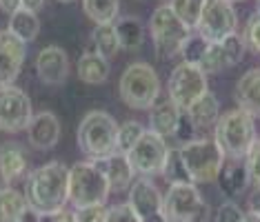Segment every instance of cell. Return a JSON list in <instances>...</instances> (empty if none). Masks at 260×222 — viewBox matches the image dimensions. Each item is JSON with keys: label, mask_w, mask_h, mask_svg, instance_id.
Instances as JSON below:
<instances>
[{"label": "cell", "mask_w": 260, "mask_h": 222, "mask_svg": "<svg viewBox=\"0 0 260 222\" xmlns=\"http://www.w3.org/2000/svg\"><path fill=\"white\" fill-rule=\"evenodd\" d=\"M69 167L60 160H51L47 165L34 169L25 180V200L27 207L40 215H51L69 204Z\"/></svg>", "instance_id": "obj_1"}, {"label": "cell", "mask_w": 260, "mask_h": 222, "mask_svg": "<svg viewBox=\"0 0 260 222\" xmlns=\"http://www.w3.org/2000/svg\"><path fill=\"white\" fill-rule=\"evenodd\" d=\"M214 142L229 160H245L256 142V122L247 111L232 109L220 114L214 125Z\"/></svg>", "instance_id": "obj_2"}, {"label": "cell", "mask_w": 260, "mask_h": 222, "mask_svg": "<svg viewBox=\"0 0 260 222\" xmlns=\"http://www.w3.org/2000/svg\"><path fill=\"white\" fill-rule=\"evenodd\" d=\"M116 136H118V122L114 116L107 111H87L82 116L76 138H78V147L87 160L98 162L116 154Z\"/></svg>", "instance_id": "obj_3"}, {"label": "cell", "mask_w": 260, "mask_h": 222, "mask_svg": "<svg viewBox=\"0 0 260 222\" xmlns=\"http://www.w3.org/2000/svg\"><path fill=\"white\" fill-rule=\"evenodd\" d=\"M118 96L129 109H151L160 98V78L147 62H132L120 76Z\"/></svg>", "instance_id": "obj_4"}, {"label": "cell", "mask_w": 260, "mask_h": 222, "mask_svg": "<svg viewBox=\"0 0 260 222\" xmlns=\"http://www.w3.org/2000/svg\"><path fill=\"white\" fill-rule=\"evenodd\" d=\"M109 184L105 173L96 167V162L82 160L69 167V187H67V198L74 209H85V207H96L105 204L109 198Z\"/></svg>", "instance_id": "obj_5"}, {"label": "cell", "mask_w": 260, "mask_h": 222, "mask_svg": "<svg viewBox=\"0 0 260 222\" xmlns=\"http://www.w3.org/2000/svg\"><path fill=\"white\" fill-rule=\"evenodd\" d=\"M178 151L193 184H207L218 180V173L224 165V156L214 142V138H193L180 144Z\"/></svg>", "instance_id": "obj_6"}, {"label": "cell", "mask_w": 260, "mask_h": 222, "mask_svg": "<svg viewBox=\"0 0 260 222\" xmlns=\"http://www.w3.org/2000/svg\"><path fill=\"white\" fill-rule=\"evenodd\" d=\"M162 215L167 222H207L209 204L203 200L196 184H169L162 196Z\"/></svg>", "instance_id": "obj_7"}, {"label": "cell", "mask_w": 260, "mask_h": 222, "mask_svg": "<svg viewBox=\"0 0 260 222\" xmlns=\"http://www.w3.org/2000/svg\"><path fill=\"white\" fill-rule=\"evenodd\" d=\"M149 31L153 40V49L160 60H171L180 56V47L191 31L178 20L169 5H160L149 18Z\"/></svg>", "instance_id": "obj_8"}, {"label": "cell", "mask_w": 260, "mask_h": 222, "mask_svg": "<svg viewBox=\"0 0 260 222\" xmlns=\"http://www.w3.org/2000/svg\"><path fill=\"white\" fill-rule=\"evenodd\" d=\"M207 91H209L207 73L200 67L187 65V62H180V65L174 67L167 83V93H169V100L180 111H187Z\"/></svg>", "instance_id": "obj_9"}, {"label": "cell", "mask_w": 260, "mask_h": 222, "mask_svg": "<svg viewBox=\"0 0 260 222\" xmlns=\"http://www.w3.org/2000/svg\"><path fill=\"white\" fill-rule=\"evenodd\" d=\"M238 29V16L229 0H205L196 33L207 43H220Z\"/></svg>", "instance_id": "obj_10"}, {"label": "cell", "mask_w": 260, "mask_h": 222, "mask_svg": "<svg viewBox=\"0 0 260 222\" xmlns=\"http://www.w3.org/2000/svg\"><path fill=\"white\" fill-rule=\"evenodd\" d=\"M167 151L169 147L165 142V138L147 129L138 142L134 144V149L127 154V160L134 169V173H138L140 178H151L162 171Z\"/></svg>", "instance_id": "obj_11"}, {"label": "cell", "mask_w": 260, "mask_h": 222, "mask_svg": "<svg viewBox=\"0 0 260 222\" xmlns=\"http://www.w3.org/2000/svg\"><path fill=\"white\" fill-rule=\"evenodd\" d=\"M34 118L31 100L20 87H0V131L20 133L27 131Z\"/></svg>", "instance_id": "obj_12"}, {"label": "cell", "mask_w": 260, "mask_h": 222, "mask_svg": "<svg viewBox=\"0 0 260 222\" xmlns=\"http://www.w3.org/2000/svg\"><path fill=\"white\" fill-rule=\"evenodd\" d=\"M36 76L47 87H60L64 85L69 76V56L64 54L62 47L49 45L38 51L36 56Z\"/></svg>", "instance_id": "obj_13"}, {"label": "cell", "mask_w": 260, "mask_h": 222, "mask_svg": "<svg viewBox=\"0 0 260 222\" xmlns=\"http://www.w3.org/2000/svg\"><path fill=\"white\" fill-rule=\"evenodd\" d=\"M25 43L11 36L9 31H0V87H11L25 65Z\"/></svg>", "instance_id": "obj_14"}, {"label": "cell", "mask_w": 260, "mask_h": 222, "mask_svg": "<svg viewBox=\"0 0 260 222\" xmlns=\"http://www.w3.org/2000/svg\"><path fill=\"white\" fill-rule=\"evenodd\" d=\"M60 120L54 111H40L34 114L31 122L27 127V140L34 149L38 151H49L54 149L60 140Z\"/></svg>", "instance_id": "obj_15"}, {"label": "cell", "mask_w": 260, "mask_h": 222, "mask_svg": "<svg viewBox=\"0 0 260 222\" xmlns=\"http://www.w3.org/2000/svg\"><path fill=\"white\" fill-rule=\"evenodd\" d=\"M129 200L127 204L136 211L140 220L149 218L153 213L162 211V196L158 191V187L153 184L151 178H138L134 180L132 187H129Z\"/></svg>", "instance_id": "obj_16"}, {"label": "cell", "mask_w": 260, "mask_h": 222, "mask_svg": "<svg viewBox=\"0 0 260 222\" xmlns=\"http://www.w3.org/2000/svg\"><path fill=\"white\" fill-rule=\"evenodd\" d=\"M96 167L100 171L105 173V178H107V184H109V191L111 194H120V191H127L129 187L134 182V169L129 165L127 156L125 154H111L109 158H105V160H98Z\"/></svg>", "instance_id": "obj_17"}, {"label": "cell", "mask_w": 260, "mask_h": 222, "mask_svg": "<svg viewBox=\"0 0 260 222\" xmlns=\"http://www.w3.org/2000/svg\"><path fill=\"white\" fill-rule=\"evenodd\" d=\"M238 109L247 111L251 118H260V69H249L238 78L234 89Z\"/></svg>", "instance_id": "obj_18"}, {"label": "cell", "mask_w": 260, "mask_h": 222, "mask_svg": "<svg viewBox=\"0 0 260 222\" xmlns=\"http://www.w3.org/2000/svg\"><path fill=\"white\" fill-rule=\"evenodd\" d=\"M182 111L169 100H158L149 109V131L158 133L160 138H174Z\"/></svg>", "instance_id": "obj_19"}, {"label": "cell", "mask_w": 260, "mask_h": 222, "mask_svg": "<svg viewBox=\"0 0 260 222\" xmlns=\"http://www.w3.org/2000/svg\"><path fill=\"white\" fill-rule=\"evenodd\" d=\"M76 73H78V78L85 85L96 87V85L107 83V78H109V73H111V67H109L107 58L98 56L96 51H85V54L78 58Z\"/></svg>", "instance_id": "obj_20"}, {"label": "cell", "mask_w": 260, "mask_h": 222, "mask_svg": "<svg viewBox=\"0 0 260 222\" xmlns=\"http://www.w3.org/2000/svg\"><path fill=\"white\" fill-rule=\"evenodd\" d=\"M0 169H3L7 182H16L27 173V154L18 142L0 144Z\"/></svg>", "instance_id": "obj_21"}, {"label": "cell", "mask_w": 260, "mask_h": 222, "mask_svg": "<svg viewBox=\"0 0 260 222\" xmlns=\"http://www.w3.org/2000/svg\"><path fill=\"white\" fill-rule=\"evenodd\" d=\"M185 114L189 116V120L193 122L196 129H207V127H214L216 120L220 118V102H218V98L214 93L207 91L185 111Z\"/></svg>", "instance_id": "obj_22"}, {"label": "cell", "mask_w": 260, "mask_h": 222, "mask_svg": "<svg viewBox=\"0 0 260 222\" xmlns=\"http://www.w3.org/2000/svg\"><path fill=\"white\" fill-rule=\"evenodd\" d=\"M114 31L118 38V47L125 51H138L145 43V27L134 16H125L114 22Z\"/></svg>", "instance_id": "obj_23"}, {"label": "cell", "mask_w": 260, "mask_h": 222, "mask_svg": "<svg viewBox=\"0 0 260 222\" xmlns=\"http://www.w3.org/2000/svg\"><path fill=\"white\" fill-rule=\"evenodd\" d=\"M218 182L220 189L229 196H240L249 184V173L242 160H229L227 165H222L220 173H218Z\"/></svg>", "instance_id": "obj_24"}, {"label": "cell", "mask_w": 260, "mask_h": 222, "mask_svg": "<svg viewBox=\"0 0 260 222\" xmlns=\"http://www.w3.org/2000/svg\"><path fill=\"white\" fill-rule=\"evenodd\" d=\"M7 31L11 36H16L22 43H34L40 33V20L34 11H27V9H18L16 14L9 16V25H7Z\"/></svg>", "instance_id": "obj_25"}, {"label": "cell", "mask_w": 260, "mask_h": 222, "mask_svg": "<svg viewBox=\"0 0 260 222\" xmlns=\"http://www.w3.org/2000/svg\"><path fill=\"white\" fill-rule=\"evenodd\" d=\"M82 7L96 25H114L120 14V0H82Z\"/></svg>", "instance_id": "obj_26"}, {"label": "cell", "mask_w": 260, "mask_h": 222, "mask_svg": "<svg viewBox=\"0 0 260 222\" xmlns=\"http://www.w3.org/2000/svg\"><path fill=\"white\" fill-rule=\"evenodd\" d=\"M25 194H20L14 187H7V189L0 191V222H16L25 213Z\"/></svg>", "instance_id": "obj_27"}, {"label": "cell", "mask_w": 260, "mask_h": 222, "mask_svg": "<svg viewBox=\"0 0 260 222\" xmlns=\"http://www.w3.org/2000/svg\"><path fill=\"white\" fill-rule=\"evenodd\" d=\"M91 43H93V51L98 56L107 58V60H111L120 51L114 25H96V29L91 31Z\"/></svg>", "instance_id": "obj_28"}, {"label": "cell", "mask_w": 260, "mask_h": 222, "mask_svg": "<svg viewBox=\"0 0 260 222\" xmlns=\"http://www.w3.org/2000/svg\"><path fill=\"white\" fill-rule=\"evenodd\" d=\"M160 176L167 180V184H189L191 182V180H189L187 169H185V162H182V158H180L178 147H171L167 151V158H165Z\"/></svg>", "instance_id": "obj_29"}, {"label": "cell", "mask_w": 260, "mask_h": 222, "mask_svg": "<svg viewBox=\"0 0 260 222\" xmlns=\"http://www.w3.org/2000/svg\"><path fill=\"white\" fill-rule=\"evenodd\" d=\"M169 7L189 31H196L200 14H203V7H205V0H171Z\"/></svg>", "instance_id": "obj_30"}, {"label": "cell", "mask_w": 260, "mask_h": 222, "mask_svg": "<svg viewBox=\"0 0 260 222\" xmlns=\"http://www.w3.org/2000/svg\"><path fill=\"white\" fill-rule=\"evenodd\" d=\"M145 131H147L145 127L136 120H129V122H125V125H120L118 127V136H116V151L127 156Z\"/></svg>", "instance_id": "obj_31"}, {"label": "cell", "mask_w": 260, "mask_h": 222, "mask_svg": "<svg viewBox=\"0 0 260 222\" xmlns=\"http://www.w3.org/2000/svg\"><path fill=\"white\" fill-rule=\"evenodd\" d=\"M207 47H209V43L198 36V33H189L187 40L182 43L180 47V56H182V62H187V65H200V60H203Z\"/></svg>", "instance_id": "obj_32"}, {"label": "cell", "mask_w": 260, "mask_h": 222, "mask_svg": "<svg viewBox=\"0 0 260 222\" xmlns=\"http://www.w3.org/2000/svg\"><path fill=\"white\" fill-rule=\"evenodd\" d=\"M198 67L203 69L207 76H209V73H218V71H222V69H229L227 60H224L220 43H209V47H207V51H205V56H203V60H200Z\"/></svg>", "instance_id": "obj_33"}, {"label": "cell", "mask_w": 260, "mask_h": 222, "mask_svg": "<svg viewBox=\"0 0 260 222\" xmlns=\"http://www.w3.org/2000/svg\"><path fill=\"white\" fill-rule=\"evenodd\" d=\"M220 47H222V54H224V60H227V67L232 69L236 67L238 62L245 58V40L238 33H232V36H227L224 40H220Z\"/></svg>", "instance_id": "obj_34"}, {"label": "cell", "mask_w": 260, "mask_h": 222, "mask_svg": "<svg viewBox=\"0 0 260 222\" xmlns=\"http://www.w3.org/2000/svg\"><path fill=\"white\" fill-rule=\"evenodd\" d=\"M242 40L245 47L251 49L253 54H260V14H251L245 22V31H242Z\"/></svg>", "instance_id": "obj_35"}, {"label": "cell", "mask_w": 260, "mask_h": 222, "mask_svg": "<svg viewBox=\"0 0 260 222\" xmlns=\"http://www.w3.org/2000/svg\"><path fill=\"white\" fill-rule=\"evenodd\" d=\"M245 167H247V173H249V182H253L256 189H260V138H256L253 147L247 154Z\"/></svg>", "instance_id": "obj_36"}, {"label": "cell", "mask_w": 260, "mask_h": 222, "mask_svg": "<svg viewBox=\"0 0 260 222\" xmlns=\"http://www.w3.org/2000/svg\"><path fill=\"white\" fill-rule=\"evenodd\" d=\"M105 222H140V218L136 215V211L129 207L127 202H118L114 207L107 209Z\"/></svg>", "instance_id": "obj_37"}, {"label": "cell", "mask_w": 260, "mask_h": 222, "mask_svg": "<svg viewBox=\"0 0 260 222\" xmlns=\"http://www.w3.org/2000/svg\"><path fill=\"white\" fill-rule=\"evenodd\" d=\"M242 218H245V213L234 200L222 202L216 211V222H242Z\"/></svg>", "instance_id": "obj_38"}, {"label": "cell", "mask_w": 260, "mask_h": 222, "mask_svg": "<svg viewBox=\"0 0 260 222\" xmlns=\"http://www.w3.org/2000/svg\"><path fill=\"white\" fill-rule=\"evenodd\" d=\"M76 222H105L107 209L105 204H96V207H85V209H74Z\"/></svg>", "instance_id": "obj_39"}, {"label": "cell", "mask_w": 260, "mask_h": 222, "mask_svg": "<svg viewBox=\"0 0 260 222\" xmlns=\"http://www.w3.org/2000/svg\"><path fill=\"white\" fill-rule=\"evenodd\" d=\"M193 133H196V127H193V122L189 120V116L182 111L178 127H176V131H174V140H178L180 144H185L189 140H193Z\"/></svg>", "instance_id": "obj_40"}, {"label": "cell", "mask_w": 260, "mask_h": 222, "mask_svg": "<svg viewBox=\"0 0 260 222\" xmlns=\"http://www.w3.org/2000/svg\"><path fill=\"white\" fill-rule=\"evenodd\" d=\"M49 218V222H76V211H72V209H60V211L47 215Z\"/></svg>", "instance_id": "obj_41"}, {"label": "cell", "mask_w": 260, "mask_h": 222, "mask_svg": "<svg viewBox=\"0 0 260 222\" xmlns=\"http://www.w3.org/2000/svg\"><path fill=\"white\" fill-rule=\"evenodd\" d=\"M247 209H249V213L260 215V189H253L249 194V198H247Z\"/></svg>", "instance_id": "obj_42"}, {"label": "cell", "mask_w": 260, "mask_h": 222, "mask_svg": "<svg viewBox=\"0 0 260 222\" xmlns=\"http://www.w3.org/2000/svg\"><path fill=\"white\" fill-rule=\"evenodd\" d=\"M0 9L5 11V14H16L18 9H22V3L20 0H0Z\"/></svg>", "instance_id": "obj_43"}, {"label": "cell", "mask_w": 260, "mask_h": 222, "mask_svg": "<svg viewBox=\"0 0 260 222\" xmlns=\"http://www.w3.org/2000/svg\"><path fill=\"white\" fill-rule=\"evenodd\" d=\"M16 222H43V215H40L38 211H34V209H29V207H27V209H25V213H22Z\"/></svg>", "instance_id": "obj_44"}, {"label": "cell", "mask_w": 260, "mask_h": 222, "mask_svg": "<svg viewBox=\"0 0 260 222\" xmlns=\"http://www.w3.org/2000/svg\"><path fill=\"white\" fill-rule=\"evenodd\" d=\"M20 3H22V9H27V11H34V14H38V11L43 9L45 0H20Z\"/></svg>", "instance_id": "obj_45"}, {"label": "cell", "mask_w": 260, "mask_h": 222, "mask_svg": "<svg viewBox=\"0 0 260 222\" xmlns=\"http://www.w3.org/2000/svg\"><path fill=\"white\" fill-rule=\"evenodd\" d=\"M140 222H167V220H165V215L160 211V213H153V215H149V218H145V220H140Z\"/></svg>", "instance_id": "obj_46"}, {"label": "cell", "mask_w": 260, "mask_h": 222, "mask_svg": "<svg viewBox=\"0 0 260 222\" xmlns=\"http://www.w3.org/2000/svg\"><path fill=\"white\" fill-rule=\"evenodd\" d=\"M242 222H260V215L247 211V213H245V218H242Z\"/></svg>", "instance_id": "obj_47"}, {"label": "cell", "mask_w": 260, "mask_h": 222, "mask_svg": "<svg viewBox=\"0 0 260 222\" xmlns=\"http://www.w3.org/2000/svg\"><path fill=\"white\" fill-rule=\"evenodd\" d=\"M7 187H11V184L7 182V178H5V173H3V169H0V191L7 189Z\"/></svg>", "instance_id": "obj_48"}, {"label": "cell", "mask_w": 260, "mask_h": 222, "mask_svg": "<svg viewBox=\"0 0 260 222\" xmlns=\"http://www.w3.org/2000/svg\"><path fill=\"white\" fill-rule=\"evenodd\" d=\"M58 3H74V0H58Z\"/></svg>", "instance_id": "obj_49"}, {"label": "cell", "mask_w": 260, "mask_h": 222, "mask_svg": "<svg viewBox=\"0 0 260 222\" xmlns=\"http://www.w3.org/2000/svg\"><path fill=\"white\" fill-rule=\"evenodd\" d=\"M256 7H258V14H260V0H258V3H256Z\"/></svg>", "instance_id": "obj_50"}, {"label": "cell", "mask_w": 260, "mask_h": 222, "mask_svg": "<svg viewBox=\"0 0 260 222\" xmlns=\"http://www.w3.org/2000/svg\"><path fill=\"white\" fill-rule=\"evenodd\" d=\"M229 3H238V0H229Z\"/></svg>", "instance_id": "obj_51"}]
</instances>
